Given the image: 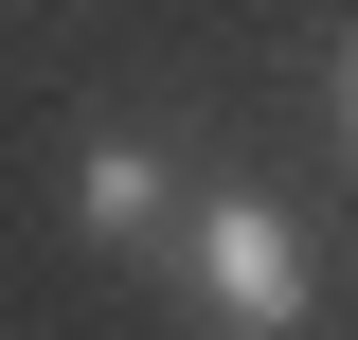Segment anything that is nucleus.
<instances>
[{"mask_svg": "<svg viewBox=\"0 0 358 340\" xmlns=\"http://www.w3.org/2000/svg\"><path fill=\"white\" fill-rule=\"evenodd\" d=\"M197 287H215V323L287 340V323H305V233H287L268 197H215V215H197Z\"/></svg>", "mask_w": 358, "mask_h": 340, "instance_id": "f257e3e1", "label": "nucleus"}, {"mask_svg": "<svg viewBox=\"0 0 358 340\" xmlns=\"http://www.w3.org/2000/svg\"><path fill=\"white\" fill-rule=\"evenodd\" d=\"M72 215L108 233V251H143V233H162V162H143V143H90V179H72Z\"/></svg>", "mask_w": 358, "mask_h": 340, "instance_id": "f03ea898", "label": "nucleus"}, {"mask_svg": "<svg viewBox=\"0 0 358 340\" xmlns=\"http://www.w3.org/2000/svg\"><path fill=\"white\" fill-rule=\"evenodd\" d=\"M341 108H358V90H341Z\"/></svg>", "mask_w": 358, "mask_h": 340, "instance_id": "7ed1b4c3", "label": "nucleus"}]
</instances>
